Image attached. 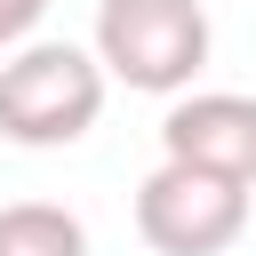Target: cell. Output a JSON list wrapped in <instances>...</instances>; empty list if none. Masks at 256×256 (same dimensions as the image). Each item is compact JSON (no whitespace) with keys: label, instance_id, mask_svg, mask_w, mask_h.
Segmentation results:
<instances>
[{"label":"cell","instance_id":"1","mask_svg":"<svg viewBox=\"0 0 256 256\" xmlns=\"http://www.w3.org/2000/svg\"><path fill=\"white\" fill-rule=\"evenodd\" d=\"M104 64L80 40H24L0 56V136L24 152H64L104 120Z\"/></svg>","mask_w":256,"mask_h":256},{"label":"cell","instance_id":"2","mask_svg":"<svg viewBox=\"0 0 256 256\" xmlns=\"http://www.w3.org/2000/svg\"><path fill=\"white\" fill-rule=\"evenodd\" d=\"M208 48H216V24L200 0H96L88 56L104 64V80L136 96H184L208 72Z\"/></svg>","mask_w":256,"mask_h":256},{"label":"cell","instance_id":"3","mask_svg":"<svg viewBox=\"0 0 256 256\" xmlns=\"http://www.w3.org/2000/svg\"><path fill=\"white\" fill-rule=\"evenodd\" d=\"M248 200H256L248 184H224L208 168L160 160L136 184V240L152 256H224L248 232Z\"/></svg>","mask_w":256,"mask_h":256},{"label":"cell","instance_id":"4","mask_svg":"<svg viewBox=\"0 0 256 256\" xmlns=\"http://www.w3.org/2000/svg\"><path fill=\"white\" fill-rule=\"evenodd\" d=\"M160 160H184V168H208V176L256 192V96H240V88H184V96H168Z\"/></svg>","mask_w":256,"mask_h":256},{"label":"cell","instance_id":"5","mask_svg":"<svg viewBox=\"0 0 256 256\" xmlns=\"http://www.w3.org/2000/svg\"><path fill=\"white\" fill-rule=\"evenodd\" d=\"M0 256H88V224L56 200H8L0 208Z\"/></svg>","mask_w":256,"mask_h":256},{"label":"cell","instance_id":"6","mask_svg":"<svg viewBox=\"0 0 256 256\" xmlns=\"http://www.w3.org/2000/svg\"><path fill=\"white\" fill-rule=\"evenodd\" d=\"M40 16H48V0H0V56H8V48H24Z\"/></svg>","mask_w":256,"mask_h":256}]
</instances>
